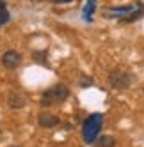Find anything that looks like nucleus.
Instances as JSON below:
<instances>
[{
	"mask_svg": "<svg viewBox=\"0 0 144 147\" xmlns=\"http://www.w3.org/2000/svg\"><path fill=\"white\" fill-rule=\"evenodd\" d=\"M92 85V78H84L80 82V87H91Z\"/></svg>",
	"mask_w": 144,
	"mask_h": 147,
	"instance_id": "obj_12",
	"label": "nucleus"
},
{
	"mask_svg": "<svg viewBox=\"0 0 144 147\" xmlns=\"http://www.w3.org/2000/svg\"><path fill=\"white\" fill-rule=\"evenodd\" d=\"M2 64L7 67V69H14L22 64V53L16 50H7L5 53L2 55Z\"/></svg>",
	"mask_w": 144,
	"mask_h": 147,
	"instance_id": "obj_5",
	"label": "nucleus"
},
{
	"mask_svg": "<svg viewBox=\"0 0 144 147\" xmlns=\"http://www.w3.org/2000/svg\"><path fill=\"white\" fill-rule=\"evenodd\" d=\"M37 122L41 128H55L59 124V117H55L54 113H48V112H41L37 117Z\"/></svg>",
	"mask_w": 144,
	"mask_h": 147,
	"instance_id": "obj_6",
	"label": "nucleus"
},
{
	"mask_svg": "<svg viewBox=\"0 0 144 147\" xmlns=\"http://www.w3.org/2000/svg\"><path fill=\"white\" fill-rule=\"evenodd\" d=\"M7 103H9L11 108H23L25 107V98L22 96V94H18V92H11Z\"/></svg>",
	"mask_w": 144,
	"mask_h": 147,
	"instance_id": "obj_7",
	"label": "nucleus"
},
{
	"mask_svg": "<svg viewBox=\"0 0 144 147\" xmlns=\"http://www.w3.org/2000/svg\"><path fill=\"white\" fill-rule=\"evenodd\" d=\"M45 55H46V51H34V53H32V59H34L36 62H39V64H46Z\"/></svg>",
	"mask_w": 144,
	"mask_h": 147,
	"instance_id": "obj_11",
	"label": "nucleus"
},
{
	"mask_svg": "<svg viewBox=\"0 0 144 147\" xmlns=\"http://www.w3.org/2000/svg\"><path fill=\"white\" fill-rule=\"evenodd\" d=\"M69 98V89L64 83H57V85L50 87L43 92L41 96V105L43 107H52V105H59V103H64Z\"/></svg>",
	"mask_w": 144,
	"mask_h": 147,
	"instance_id": "obj_2",
	"label": "nucleus"
},
{
	"mask_svg": "<svg viewBox=\"0 0 144 147\" xmlns=\"http://www.w3.org/2000/svg\"><path fill=\"white\" fill-rule=\"evenodd\" d=\"M114 145H116V140L110 135H103L96 140V147H114Z\"/></svg>",
	"mask_w": 144,
	"mask_h": 147,
	"instance_id": "obj_9",
	"label": "nucleus"
},
{
	"mask_svg": "<svg viewBox=\"0 0 144 147\" xmlns=\"http://www.w3.org/2000/svg\"><path fill=\"white\" fill-rule=\"evenodd\" d=\"M103 126V115L101 113H91L89 117L82 124V136H84L86 144H92Z\"/></svg>",
	"mask_w": 144,
	"mask_h": 147,
	"instance_id": "obj_3",
	"label": "nucleus"
},
{
	"mask_svg": "<svg viewBox=\"0 0 144 147\" xmlns=\"http://www.w3.org/2000/svg\"><path fill=\"white\" fill-rule=\"evenodd\" d=\"M105 16L107 18H118L123 23H132L137 22L144 16V2L135 0L130 5H121V7H107L105 9Z\"/></svg>",
	"mask_w": 144,
	"mask_h": 147,
	"instance_id": "obj_1",
	"label": "nucleus"
},
{
	"mask_svg": "<svg viewBox=\"0 0 144 147\" xmlns=\"http://www.w3.org/2000/svg\"><path fill=\"white\" fill-rule=\"evenodd\" d=\"M109 82H110V85L114 87V89H128L132 85V82H133V76L130 75L128 71L116 69V71L110 73Z\"/></svg>",
	"mask_w": 144,
	"mask_h": 147,
	"instance_id": "obj_4",
	"label": "nucleus"
},
{
	"mask_svg": "<svg viewBox=\"0 0 144 147\" xmlns=\"http://www.w3.org/2000/svg\"><path fill=\"white\" fill-rule=\"evenodd\" d=\"M9 22V11H7V4L5 0H0V27L5 25Z\"/></svg>",
	"mask_w": 144,
	"mask_h": 147,
	"instance_id": "obj_10",
	"label": "nucleus"
},
{
	"mask_svg": "<svg viewBox=\"0 0 144 147\" xmlns=\"http://www.w3.org/2000/svg\"><path fill=\"white\" fill-rule=\"evenodd\" d=\"M96 9V0H87L86 2V7H84V18L86 22H91L92 20V13Z\"/></svg>",
	"mask_w": 144,
	"mask_h": 147,
	"instance_id": "obj_8",
	"label": "nucleus"
},
{
	"mask_svg": "<svg viewBox=\"0 0 144 147\" xmlns=\"http://www.w3.org/2000/svg\"><path fill=\"white\" fill-rule=\"evenodd\" d=\"M52 4H69V2H73V0H50Z\"/></svg>",
	"mask_w": 144,
	"mask_h": 147,
	"instance_id": "obj_13",
	"label": "nucleus"
}]
</instances>
